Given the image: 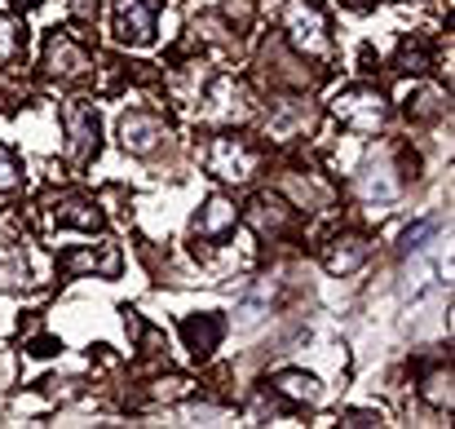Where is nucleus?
Returning a JSON list of instances; mask_svg holds the SVG:
<instances>
[{
	"instance_id": "f03ea898",
	"label": "nucleus",
	"mask_w": 455,
	"mask_h": 429,
	"mask_svg": "<svg viewBox=\"0 0 455 429\" xmlns=\"http://www.w3.org/2000/svg\"><path fill=\"white\" fill-rule=\"evenodd\" d=\"M331 116L354 134H380L389 120V102L376 85H349L331 98Z\"/></svg>"
},
{
	"instance_id": "0eeeda50",
	"label": "nucleus",
	"mask_w": 455,
	"mask_h": 429,
	"mask_svg": "<svg viewBox=\"0 0 455 429\" xmlns=\"http://www.w3.org/2000/svg\"><path fill=\"white\" fill-rule=\"evenodd\" d=\"M243 217H248V226H252L261 239H279V235H288V231H292L297 208H292L283 195H257V199L243 208Z\"/></svg>"
},
{
	"instance_id": "7ed1b4c3",
	"label": "nucleus",
	"mask_w": 455,
	"mask_h": 429,
	"mask_svg": "<svg viewBox=\"0 0 455 429\" xmlns=\"http://www.w3.org/2000/svg\"><path fill=\"white\" fill-rule=\"evenodd\" d=\"M283 31H288V45L301 53V58H331V36H327V13L309 0H292L283 9Z\"/></svg>"
},
{
	"instance_id": "39448f33",
	"label": "nucleus",
	"mask_w": 455,
	"mask_h": 429,
	"mask_svg": "<svg viewBox=\"0 0 455 429\" xmlns=\"http://www.w3.org/2000/svg\"><path fill=\"white\" fill-rule=\"evenodd\" d=\"M159 4L155 0H116V40L129 49H142L155 40Z\"/></svg>"
},
{
	"instance_id": "6ab92c4d",
	"label": "nucleus",
	"mask_w": 455,
	"mask_h": 429,
	"mask_svg": "<svg viewBox=\"0 0 455 429\" xmlns=\"http://www.w3.org/2000/svg\"><path fill=\"white\" fill-rule=\"evenodd\" d=\"M434 231H438V222H434V217H429V222H416V226H407V231H403V244H398V248H403V253H420V248H425V239H429Z\"/></svg>"
},
{
	"instance_id": "423d86ee",
	"label": "nucleus",
	"mask_w": 455,
	"mask_h": 429,
	"mask_svg": "<svg viewBox=\"0 0 455 429\" xmlns=\"http://www.w3.org/2000/svg\"><path fill=\"white\" fill-rule=\"evenodd\" d=\"M93 62H89V49L76 40V36H49V45H44V76L49 80H80L84 71H89Z\"/></svg>"
},
{
	"instance_id": "9d476101",
	"label": "nucleus",
	"mask_w": 455,
	"mask_h": 429,
	"mask_svg": "<svg viewBox=\"0 0 455 429\" xmlns=\"http://www.w3.org/2000/svg\"><path fill=\"white\" fill-rule=\"evenodd\" d=\"M120 248L111 244V239H98L93 248H76V253H62V271H71V275H80V271H93V275H107V279H116L120 275Z\"/></svg>"
},
{
	"instance_id": "aec40b11",
	"label": "nucleus",
	"mask_w": 455,
	"mask_h": 429,
	"mask_svg": "<svg viewBox=\"0 0 455 429\" xmlns=\"http://www.w3.org/2000/svg\"><path fill=\"white\" fill-rule=\"evenodd\" d=\"M18 182H22V168H18V159L0 146V190H13Z\"/></svg>"
},
{
	"instance_id": "9b49d317",
	"label": "nucleus",
	"mask_w": 455,
	"mask_h": 429,
	"mask_svg": "<svg viewBox=\"0 0 455 429\" xmlns=\"http://www.w3.org/2000/svg\"><path fill=\"white\" fill-rule=\"evenodd\" d=\"M367 253H371V244H367L363 235L345 231V235H336V239L323 244V266H327L331 275H354V271L367 262Z\"/></svg>"
},
{
	"instance_id": "f8f14e48",
	"label": "nucleus",
	"mask_w": 455,
	"mask_h": 429,
	"mask_svg": "<svg viewBox=\"0 0 455 429\" xmlns=\"http://www.w3.org/2000/svg\"><path fill=\"white\" fill-rule=\"evenodd\" d=\"M181 336H186V345H190L195 359H208L221 345V336H226V319L221 314H190L181 323Z\"/></svg>"
},
{
	"instance_id": "a211bd4d",
	"label": "nucleus",
	"mask_w": 455,
	"mask_h": 429,
	"mask_svg": "<svg viewBox=\"0 0 455 429\" xmlns=\"http://www.w3.org/2000/svg\"><path fill=\"white\" fill-rule=\"evenodd\" d=\"M425 399L434 408H451V368H438L429 381H425Z\"/></svg>"
},
{
	"instance_id": "b1692460",
	"label": "nucleus",
	"mask_w": 455,
	"mask_h": 429,
	"mask_svg": "<svg viewBox=\"0 0 455 429\" xmlns=\"http://www.w3.org/2000/svg\"><path fill=\"white\" fill-rule=\"evenodd\" d=\"M349 4H354V9H363V4H367V0H349Z\"/></svg>"
},
{
	"instance_id": "5701e85b",
	"label": "nucleus",
	"mask_w": 455,
	"mask_h": 429,
	"mask_svg": "<svg viewBox=\"0 0 455 429\" xmlns=\"http://www.w3.org/2000/svg\"><path fill=\"white\" fill-rule=\"evenodd\" d=\"M9 4H13V9H36L40 0H9Z\"/></svg>"
},
{
	"instance_id": "2eb2a0df",
	"label": "nucleus",
	"mask_w": 455,
	"mask_h": 429,
	"mask_svg": "<svg viewBox=\"0 0 455 429\" xmlns=\"http://www.w3.org/2000/svg\"><path fill=\"white\" fill-rule=\"evenodd\" d=\"M27 284V257L18 244H0V292H13V287Z\"/></svg>"
},
{
	"instance_id": "20e7f679",
	"label": "nucleus",
	"mask_w": 455,
	"mask_h": 429,
	"mask_svg": "<svg viewBox=\"0 0 455 429\" xmlns=\"http://www.w3.org/2000/svg\"><path fill=\"white\" fill-rule=\"evenodd\" d=\"M62 125H67V159L76 168H84L98 155V146H102V120H98V111L89 102H67L62 107Z\"/></svg>"
},
{
	"instance_id": "f257e3e1",
	"label": "nucleus",
	"mask_w": 455,
	"mask_h": 429,
	"mask_svg": "<svg viewBox=\"0 0 455 429\" xmlns=\"http://www.w3.org/2000/svg\"><path fill=\"white\" fill-rule=\"evenodd\" d=\"M204 164H208V173H212L217 182L248 186V182L261 173V150L248 142V138H239V134H221V138H212V142H208Z\"/></svg>"
},
{
	"instance_id": "4468645a",
	"label": "nucleus",
	"mask_w": 455,
	"mask_h": 429,
	"mask_svg": "<svg viewBox=\"0 0 455 429\" xmlns=\"http://www.w3.org/2000/svg\"><path fill=\"white\" fill-rule=\"evenodd\" d=\"M53 222L58 226H71V231H98L102 226V208L84 195H67L53 204Z\"/></svg>"
},
{
	"instance_id": "dca6fc26",
	"label": "nucleus",
	"mask_w": 455,
	"mask_h": 429,
	"mask_svg": "<svg viewBox=\"0 0 455 429\" xmlns=\"http://www.w3.org/2000/svg\"><path fill=\"white\" fill-rule=\"evenodd\" d=\"M22 49H27V27H22L18 18L0 13V67L18 62V58H22Z\"/></svg>"
},
{
	"instance_id": "412c9836",
	"label": "nucleus",
	"mask_w": 455,
	"mask_h": 429,
	"mask_svg": "<svg viewBox=\"0 0 455 429\" xmlns=\"http://www.w3.org/2000/svg\"><path fill=\"white\" fill-rule=\"evenodd\" d=\"M58 350H62V341H53V336H36V341H31V354H36V359H53Z\"/></svg>"
},
{
	"instance_id": "4be33fe9",
	"label": "nucleus",
	"mask_w": 455,
	"mask_h": 429,
	"mask_svg": "<svg viewBox=\"0 0 455 429\" xmlns=\"http://www.w3.org/2000/svg\"><path fill=\"white\" fill-rule=\"evenodd\" d=\"M345 425H380V412H345Z\"/></svg>"
},
{
	"instance_id": "ddd939ff",
	"label": "nucleus",
	"mask_w": 455,
	"mask_h": 429,
	"mask_svg": "<svg viewBox=\"0 0 455 429\" xmlns=\"http://www.w3.org/2000/svg\"><path fill=\"white\" fill-rule=\"evenodd\" d=\"M270 390L279 394V399H288V403H318L323 399V385L301 372V368H283V372H275L270 376Z\"/></svg>"
},
{
	"instance_id": "1a4fd4ad",
	"label": "nucleus",
	"mask_w": 455,
	"mask_h": 429,
	"mask_svg": "<svg viewBox=\"0 0 455 429\" xmlns=\"http://www.w3.org/2000/svg\"><path fill=\"white\" fill-rule=\"evenodd\" d=\"M235 222H239V208H235V199H226V195H212V199L199 208V217H195V239H204V244H221V239L235 231Z\"/></svg>"
},
{
	"instance_id": "6e6552de",
	"label": "nucleus",
	"mask_w": 455,
	"mask_h": 429,
	"mask_svg": "<svg viewBox=\"0 0 455 429\" xmlns=\"http://www.w3.org/2000/svg\"><path fill=\"white\" fill-rule=\"evenodd\" d=\"M164 138H168V129H164V120L151 116V111H129V116L120 120V146L133 150V155H151V150H159Z\"/></svg>"
},
{
	"instance_id": "f3484780",
	"label": "nucleus",
	"mask_w": 455,
	"mask_h": 429,
	"mask_svg": "<svg viewBox=\"0 0 455 429\" xmlns=\"http://www.w3.org/2000/svg\"><path fill=\"white\" fill-rule=\"evenodd\" d=\"M394 67H398L403 76H420V71H429V49H425V45H411V40H407V45L398 49Z\"/></svg>"
}]
</instances>
